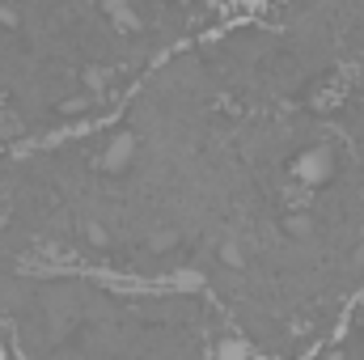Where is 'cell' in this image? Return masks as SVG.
<instances>
[{"instance_id":"cell-1","label":"cell","mask_w":364,"mask_h":360,"mask_svg":"<svg viewBox=\"0 0 364 360\" xmlns=\"http://www.w3.org/2000/svg\"><path fill=\"white\" fill-rule=\"evenodd\" d=\"M331 170H335V162H331V149H305V153L296 157V179L309 182V186L326 182V179H331Z\"/></svg>"},{"instance_id":"cell-2","label":"cell","mask_w":364,"mask_h":360,"mask_svg":"<svg viewBox=\"0 0 364 360\" xmlns=\"http://www.w3.org/2000/svg\"><path fill=\"white\" fill-rule=\"evenodd\" d=\"M132 157H136V140H132V136H114L110 149H106V157H102V166H106V170H123Z\"/></svg>"},{"instance_id":"cell-3","label":"cell","mask_w":364,"mask_h":360,"mask_svg":"<svg viewBox=\"0 0 364 360\" xmlns=\"http://www.w3.org/2000/svg\"><path fill=\"white\" fill-rule=\"evenodd\" d=\"M216 360H255L246 339H220L216 344Z\"/></svg>"},{"instance_id":"cell-4","label":"cell","mask_w":364,"mask_h":360,"mask_svg":"<svg viewBox=\"0 0 364 360\" xmlns=\"http://www.w3.org/2000/svg\"><path fill=\"white\" fill-rule=\"evenodd\" d=\"M220 259H225V263H242V246H237V242H225V246H220Z\"/></svg>"},{"instance_id":"cell-5","label":"cell","mask_w":364,"mask_h":360,"mask_svg":"<svg viewBox=\"0 0 364 360\" xmlns=\"http://www.w3.org/2000/svg\"><path fill=\"white\" fill-rule=\"evenodd\" d=\"M178 288H199V275H195V271H182V275H178Z\"/></svg>"},{"instance_id":"cell-6","label":"cell","mask_w":364,"mask_h":360,"mask_svg":"<svg viewBox=\"0 0 364 360\" xmlns=\"http://www.w3.org/2000/svg\"><path fill=\"white\" fill-rule=\"evenodd\" d=\"M246 4H263V0H246Z\"/></svg>"}]
</instances>
